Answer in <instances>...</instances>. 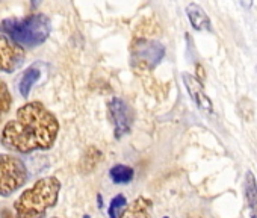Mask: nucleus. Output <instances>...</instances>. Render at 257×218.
<instances>
[{
  "instance_id": "nucleus-19",
  "label": "nucleus",
  "mask_w": 257,
  "mask_h": 218,
  "mask_svg": "<svg viewBox=\"0 0 257 218\" xmlns=\"http://www.w3.org/2000/svg\"><path fill=\"white\" fill-rule=\"evenodd\" d=\"M55 218H58V216H55Z\"/></svg>"
},
{
  "instance_id": "nucleus-10",
  "label": "nucleus",
  "mask_w": 257,
  "mask_h": 218,
  "mask_svg": "<svg viewBox=\"0 0 257 218\" xmlns=\"http://www.w3.org/2000/svg\"><path fill=\"white\" fill-rule=\"evenodd\" d=\"M186 14H188V19H189V22H191V25H192V28L195 31H207V32L212 31L210 19L200 5L189 4L186 7Z\"/></svg>"
},
{
  "instance_id": "nucleus-15",
  "label": "nucleus",
  "mask_w": 257,
  "mask_h": 218,
  "mask_svg": "<svg viewBox=\"0 0 257 218\" xmlns=\"http://www.w3.org/2000/svg\"><path fill=\"white\" fill-rule=\"evenodd\" d=\"M127 207V198L122 195V194H118L115 195L112 200H110V204H109V218H121L122 212L125 210Z\"/></svg>"
},
{
  "instance_id": "nucleus-3",
  "label": "nucleus",
  "mask_w": 257,
  "mask_h": 218,
  "mask_svg": "<svg viewBox=\"0 0 257 218\" xmlns=\"http://www.w3.org/2000/svg\"><path fill=\"white\" fill-rule=\"evenodd\" d=\"M50 20L44 14H32L25 19H10L0 23V31L8 34L19 46L35 49L46 43L50 35Z\"/></svg>"
},
{
  "instance_id": "nucleus-12",
  "label": "nucleus",
  "mask_w": 257,
  "mask_h": 218,
  "mask_svg": "<svg viewBox=\"0 0 257 218\" xmlns=\"http://www.w3.org/2000/svg\"><path fill=\"white\" fill-rule=\"evenodd\" d=\"M40 77H41V70H40L37 65L29 67V68L23 73V76H22V79H20V83H19V91H20V94H22L23 97H29V92H31L32 86L38 82Z\"/></svg>"
},
{
  "instance_id": "nucleus-16",
  "label": "nucleus",
  "mask_w": 257,
  "mask_h": 218,
  "mask_svg": "<svg viewBox=\"0 0 257 218\" xmlns=\"http://www.w3.org/2000/svg\"><path fill=\"white\" fill-rule=\"evenodd\" d=\"M237 109H239V114L242 116L243 120L246 122H251L252 120V114H254V104L249 98L243 97L239 100L237 103Z\"/></svg>"
},
{
  "instance_id": "nucleus-17",
  "label": "nucleus",
  "mask_w": 257,
  "mask_h": 218,
  "mask_svg": "<svg viewBox=\"0 0 257 218\" xmlns=\"http://www.w3.org/2000/svg\"><path fill=\"white\" fill-rule=\"evenodd\" d=\"M237 4H239L243 10H251V7H252V0H237Z\"/></svg>"
},
{
  "instance_id": "nucleus-18",
  "label": "nucleus",
  "mask_w": 257,
  "mask_h": 218,
  "mask_svg": "<svg viewBox=\"0 0 257 218\" xmlns=\"http://www.w3.org/2000/svg\"><path fill=\"white\" fill-rule=\"evenodd\" d=\"M197 71H198V73L195 74L197 79L203 82V80H204V70H203V67H201V65H197Z\"/></svg>"
},
{
  "instance_id": "nucleus-5",
  "label": "nucleus",
  "mask_w": 257,
  "mask_h": 218,
  "mask_svg": "<svg viewBox=\"0 0 257 218\" xmlns=\"http://www.w3.org/2000/svg\"><path fill=\"white\" fill-rule=\"evenodd\" d=\"M165 56V47L155 40L141 38L134 46V62L138 70H153Z\"/></svg>"
},
{
  "instance_id": "nucleus-13",
  "label": "nucleus",
  "mask_w": 257,
  "mask_h": 218,
  "mask_svg": "<svg viewBox=\"0 0 257 218\" xmlns=\"http://www.w3.org/2000/svg\"><path fill=\"white\" fill-rule=\"evenodd\" d=\"M134 168L128 167V165H122V164H118V165H113L109 171V177L113 183L116 185H121V183H131L134 180Z\"/></svg>"
},
{
  "instance_id": "nucleus-7",
  "label": "nucleus",
  "mask_w": 257,
  "mask_h": 218,
  "mask_svg": "<svg viewBox=\"0 0 257 218\" xmlns=\"http://www.w3.org/2000/svg\"><path fill=\"white\" fill-rule=\"evenodd\" d=\"M25 62L23 47L10 37L0 35V71L14 73Z\"/></svg>"
},
{
  "instance_id": "nucleus-2",
  "label": "nucleus",
  "mask_w": 257,
  "mask_h": 218,
  "mask_svg": "<svg viewBox=\"0 0 257 218\" xmlns=\"http://www.w3.org/2000/svg\"><path fill=\"white\" fill-rule=\"evenodd\" d=\"M61 192V182L55 176L37 180L14 203L16 218H46L47 212L56 206Z\"/></svg>"
},
{
  "instance_id": "nucleus-9",
  "label": "nucleus",
  "mask_w": 257,
  "mask_h": 218,
  "mask_svg": "<svg viewBox=\"0 0 257 218\" xmlns=\"http://www.w3.org/2000/svg\"><path fill=\"white\" fill-rule=\"evenodd\" d=\"M153 201L147 197H138L125 207L121 218H152Z\"/></svg>"
},
{
  "instance_id": "nucleus-6",
  "label": "nucleus",
  "mask_w": 257,
  "mask_h": 218,
  "mask_svg": "<svg viewBox=\"0 0 257 218\" xmlns=\"http://www.w3.org/2000/svg\"><path fill=\"white\" fill-rule=\"evenodd\" d=\"M107 113H109V119L113 125V134H115L116 140L122 138L124 135H127L132 131L135 114L132 111V107L128 106L122 98L112 97L107 103Z\"/></svg>"
},
{
  "instance_id": "nucleus-14",
  "label": "nucleus",
  "mask_w": 257,
  "mask_h": 218,
  "mask_svg": "<svg viewBox=\"0 0 257 218\" xmlns=\"http://www.w3.org/2000/svg\"><path fill=\"white\" fill-rule=\"evenodd\" d=\"M11 103H13V97L7 83L0 82V122H2V119L10 113Z\"/></svg>"
},
{
  "instance_id": "nucleus-4",
  "label": "nucleus",
  "mask_w": 257,
  "mask_h": 218,
  "mask_svg": "<svg viewBox=\"0 0 257 218\" xmlns=\"http://www.w3.org/2000/svg\"><path fill=\"white\" fill-rule=\"evenodd\" d=\"M28 180L25 162L8 153H0V197H10Z\"/></svg>"
},
{
  "instance_id": "nucleus-1",
  "label": "nucleus",
  "mask_w": 257,
  "mask_h": 218,
  "mask_svg": "<svg viewBox=\"0 0 257 218\" xmlns=\"http://www.w3.org/2000/svg\"><path fill=\"white\" fill-rule=\"evenodd\" d=\"M59 134V122L41 101H29L19 107L14 120L8 122L0 134L5 149L28 155L49 150Z\"/></svg>"
},
{
  "instance_id": "nucleus-8",
  "label": "nucleus",
  "mask_w": 257,
  "mask_h": 218,
  "mask_svg": "<svg viewBox=\"0 0 257 218\" xmlns=\"http://www.w3.org/2000/svg\"><path fill=\"white\" fill-rule=\"evenodd\" d=\"M182 79H183V83H185V86H186L191 98L194 100V103L201 109L203 113L212 114L213 113V104H212V100L204 92L203 82L198 80L197 76H192L189 73H183L182 74Z\"/></svg>"
},
{
  "instance_id": "nucleus-20",
  "label": "nucleus",
  "mask_w": 257,
  "mask_h": 218,
  "mask_svg": "<svg viewBox=\"0 0 257 218\" xmlns=\"http://www.w3.org/2000/svg\"><path fill=\"white\" fill-rule=\"evenodd\" d=\"M165 218H167V216H165Z\"/></svg>"
},
{
  "instance_id": "nucleus-11",
  "label": "nucleus",
  "mask_w": 257,
  "mask_h": 218,
  "mask_svg": "<svg viewBox=\"0 0 257 218\" xmlns=\"http://www.w3.org/2000/svg\"><path fill=\"white\" fill-rule=\"evenodd\" d=\"M243 189H245V198L248 203L249 215L251 218H257V182H255V176L251 171H246L245 174Z\"/></svg>"
}]
</instances>
